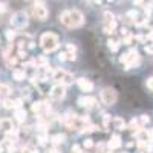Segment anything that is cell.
<instances>
[{"label": "cell", "instance_id": "1", "mask_svg": "<svg viewBox=\"0 0 153 153\" xmlns=\"http://www.w3.org/2000/svg\"><path fill=\"white\" fill-rule=\"evenodd\" d=\"M58 35L54 32H45L40 37V46L43 48L45 52H54V51L58 48Z\"/></svg>", "mask_w": 153, "mask_h": 153}, {"label": "cell", "instance_id": "2", "mask_svg": "<svg viewBox=\"0 0 153 153\" xmlns=\"http://www.w3.org/2000/svg\"><path fill=\"white\" fill-rule=\"evenodd\" d=\"M118 100V94L115 92V89L112 87H104L101 91V101L106 104V106H113Z\"/></svg>", "mask_w": 153, "mask_h": 153}, {"label": "cell", "instance_id": "3", "mask_svg": "<svg viewBox=\"0 0 153 153\" xmlns=\"http://www.w3.org/2000/svg\"><path fill=\"white\" fill-rule=\"evenodd\" d=\"M11 23H12V26H16L19 29L26 28L28 26V14H26V12H23V11L16 12V14L11 17Z\"/></svg>", "mask_w": 153, "mask_h": 153}, {"label": "cell", "instance_id": "4", "mask_svg": "<svg viewBox=\"0 0 153 153\" xmlns=\"http://www.w3.org/2000/svg\"><path fill=\"white\" fill-rule=\"evenodd\" d=\"M69 17H71V26L72 28H78L84 23V16L83 12L78 9H71L69 11Z\"/></svg>", "mask_w": 153, "mask_h": 153}, {"label": "cell", "instance_id": "5", "mask_svg": "<svg viewBox=\"0 0 153 153\" xmlns=\"http://www.w3.org/2000/svg\"><path fill=\"white\" fill-rule=\"evenodd\" d=\"M48 8L43 5V3H35L34 8H32V16L37 19V20H46L48 19Z\"/></svg>", "mask_w": 153, "mask_h": 153}, {"label": "cell", "instance_id": "6", "mask_svg": "<svg viewBox=\"0 0 153 153\" xmlns=\"http://www.w3.org/2000/svg\"><path fill=\"white\" fill-rule=\"evenodd\" d=\"M51 97H52V100H63L66 97V87L65 84H57L54 86L52 89H51Z\"/></svg>", "mask_w": 153, "mask_h": 153}, {"label": "cell", "instance_id": "7", "mask_svg": "<svg viewBox=\"0 0 153 153\" xmlns=\"http://www.w3.org/2000/svg\"><path fill=\"white\" fill-rule=\"evenodd\" d=\"M136 138L138 141H144V143H150L153 139V130H146V129H141L136 132Z\"/></svg>", "mask_w": 153, "mask_h": 153}, {"label": "cell", "instance_id": "8", "mask_svg": "<svg viewBox=\"0 0 153 153\" xmlns=\"http://www.w3.org/2000/svg\"><path fill=\"white\" fill-rule=\"evenodd\" d=\"M76 84L81 89L83 92H92L94 91V83L91 80H86V78H78L76 80Z\"/></svg>", "mask_w": 153, "mask_h": 153}, {"label": "cell", "instance_id": "9", "mask_svg": "<svg viewBox=\"0 0 153 153\" xmlns=\"http://www.w3.org/2000/svg\"><path fill=\"white\" fill-rule=\"evenodd\" d=\"M0 129H2L3 132H6V133H12V132H16L14 124H12V121H11L9 118H3V120H0Z\"/></svg>", "mask_w": 153, "mask_h": 153}, {"label": "cell", "instance_id": "10", "mask_svg": "<svg viewBox=\"0 0 153 153\" xmlns=\"http://www.w3.org/2000/svg\"><path fill=\"white\" fill-rule=\"evenodd\" d=\"M78 103H80V106H83V107H94V106L97 104V100H95L94 97H84V98H80V100H78Z\"/></svg>", "mask_w": 153, "mask_h": 153}, {"label": "cell", "instance_id": "11", "mask_svg": "<svg viewBox=\"0 0 153 153\" xmlns=\"http://www.w3.org/2000/svg\"><path fill=\"white\" fill-rule=\"evenodd\" d=\"M107 147H109L110 150H115V149L121 147V138H120L118 135H113V136L110 138V141H109Z\"/></svg>", "mask_w": 153, "mask_h": 153}, {"label": "cell", "instance_id": "12", "mask_svg": "<svg viewBox=\"0 0 153 153\" xmlns=\"http://www.w3.org/2000/svg\"><path fill=\"white\" fill-rule=\"evenodd\" d=\"M113 127L117 130H124L126 129V121L123 120V118H120V117H117V118H113Z\"/></svg>", "mask_w": 153, "mask_h": 153}, {"label": "cell", "instance_id": "13", "mask_svg": "<svg viewBox=\"0 0 153 153\" xmlns=\"http://www.w3.org/2000/svg\"><path fill=\"white\" fill-rule=\"evenodd\" d=\"M11 94V89L6 84H0V101H3L5 98H8Z\"/></svg>", "mask_w": 153, "mask_h": 153}, {"label": "cell", "instance_id": "14", "mask_svg": "<svg viewBox=\"0 0 153 153\" xmlns=\"http://www.w3.org/2000/svg\"><path fill=\"white\" fill-rule=\"evenodd\" d=\"M60 22L65 25V26L68 28H72L71 26V17H69V11H65V12H61L60 14Z\"/></svg>", "mask_w": 153, "mask_h": 153}, {"label": "cell", "instance_id": "15", "mask_svg": "<svg viewBox=\"0 0 153 153\" xmlns=\"http://www.w3.org/2000/svg\"><path fill=\"white\" fill-rule=\"evenodd\" d=\"M12 76H14V80H17V81H23L25 78H26V72L22 71V69H16L14 72H12Z\"/></svg>", "mask_w": 153, "mask_h": 153}, {"label": "cell", "instance_id": "16", "mask_svg": "<svg viewBox=\"0 0 153 153\" xmlns=\"http://www.w3.org/2000/svg\"><path fill=\"white\" fill-rule=\"evenodd\" d=\"M16 118H17V121H20V123H25V120H26V110L25 109H17L16 110Z\"/></svg>", "mask_w": 153, "mask_h": 153}, {"label": "cell", "instance_id": "17", "mask_svg": "<svg viewBox=\"0 0 153 153\" xmlns=\"http://www.w3.org/2000/svg\"><path fill=\"white\" fill-rule=\"evenodd\" d=\"M65 139H66V136H65V135L58 133V135H54L52 138H51V141H52V144L58 146V144H63V143H65Z\"/></svg>", "mask_w": 153, "mask_h": 153}, {"label": "cell", "instance_id": "18", "mask_svg": "<svg viewBox=\"0 0 153 153\" xmlns=\"http://www.w3.org/2000/svg\"><path fill=\"white\" fill-rule=\"evenodd\" d=\"M60 81H61V84H65V86H68V84L74 83V75H71V74L65 72V75H63V78H61Z\"/></svg>", "mask_w": 153, "mask_h": 153}, {"label": "cell", "instance_id": "19", "mask_svg": "<svg viewBox=\"0 0 153 153\" xmlns=\"http://www.w3.org/2000/svg\"><path fill=\"white\" fill-rule=\"evenodd\" d=\"M115 28H117V22H115V20H110L109 25L104 28V32H106V34H112V32L115 31Z\"/></svg>", "mask_w": 153, "mask_h": 153}, {"label": "cell", "instance_id": "20", "mask_svg": "<svg viewBox=\"0 0 153 153\" xmlns=\"http://www.w3.org/2000/svg\"><path fill=\"white\" fill-rule=\"evenodd\" d=\"M107 46L110 48V51H113V52H117L118 48H120V43H118L117 40H109V42H107Z\"/></svg>", "mask_w": 153, "mask_h": 153}, {"label": "cell", "instance_id": "21", "mask_svg": "<svg viewBox=\"0 0 153 153\" xmlns=\"http://www.w3.org/2000/svg\"><path fill=\"white\" fill-rule=\"evenodd\" d=\"M42 109H43V103H34L32 104V112L34 113H40Z\"/></svg>", "mask_w": 153, "mask_h": 153}, {"label": "cell", "instance_id": "22", "mask_svg": "<svg viewBox=\"0 0 153 153\" xmlns=\"http://www.w3.org/2000/svg\"><path fill=\"white\" fill-rule=\"evenodd\" d=\"M16 35H17V32H16V31H12V29H8V31H6V38H8L9 42L14 40Z\"/></svg>", "mask_w": 153, "mask_h": 153}, {"label": "cell", "instance_id": "23", "mask_svg": "<svg viewBox=\"0 0 153 153\" xmlns=\"http://www.w3.org/2000/svg\"><path fill=\"white\" fill-rule=\"evenodd\" d=\"M146 86L150 89V91L153 92V76H150V78H147L146 80Z\"/></svg>", "mask_w": 153, "mask_h": 153}, {"label": "cell", "instance_id": "24", "mask_svg": "<svg viewBox=\"0 0 153 153\" xmlns=\"http://www.w3.org/2000/svg\"><path fill=\"white\" fill-rule=\"evenodd\" d=\"M6 11H8V5L5 2H0V14H3Z\"/></svg>", "mask_w": 153, "mask_h": 153}, {"label": "cell", "instance_id": "25", "mask_svg": "<svg viewBox=\"0 0 153 153\" xmlns=\"http://www.w3.org/2000/svg\"><path fill=\"white\" fill-rule=\"evenodd\" d=\"M149 121H150V118L147 117V115H143V117H141V120H139V124L143 126V124H147Z\"/></svg>", "mask_w": 153, "mask_h": 153}, {"label": "cell", "instance_id": "26", "mask_svg": "<svg viewBox=\"0 0 153 153\" xmlns=\"http://www.w3.org/2000/svg\"><path fill=\"white\" fill-rule=\"evenodd\" d=\"M83 146H84V149H91V147H94V143H92V139H86Z\"/></svg>", "mask_w": 153, "mask_h": 153}, {"label": "cell", "instance_id": "27", "mask_svg": "<svg viewBox=\"0 0 153 153\" xmlns=\"http://www.w3.org/2000/svg\"><path fill=\"white\" fill-rule=\"evenodd\" d=\"M129 129H139V123L135 121V120H132V123H130V126H129Z\"/></svg>", "mask_w": 153, "mask_h": 153}, {"label": "cell", "instance_id": "28", "mask_svg": "<svg viewBox=\"0 0 153 153\" xmlns=\"http://www.w3.org/2000/svg\"><path fill=\"white\" fill-rule=\"evenodd\" d=\"M66 55H68L66 52H63V54H60V55H58V60H60V61H65V60H68V57H66Z\"/></svg>", "mask_w": 153, "mask_h": 153}, {"label": "cell", "instance_id": "29", "mask_svg": "<svg viewBox=\"0 0 153 153\" xmlns=\"http://www.w3.org/2000/svg\"><path fill=\"white\" fill-rule=\"evenodd\" d=\"M121 35H129V29H127V28H121Z\"/></svg>", "mask_w": 153, "mask_h": 153}, {"label": "cell", "instance_id": "30", "mask_svg": "<svg viewBox=\"0 0 153 153\" xmlns=\"http://www.w3.org/2000/svg\"><path fill=\"white\" fill-rule=\"evenodd\" d=\"M19 57H22V58H23V57H26V51L20 49V51H19Z\"/></svg>", "mask_w": 153, "mask_h": 153}, {"label": "cell", "instance_id": "31", "mask_svg": "<svg viewBox=\"0 0 153 153\" xmlns=\"http://www.w3.org/2000/svg\"><path fill=\"white\" fill-rule=\"evenodd\" d=\"M103 120H104V126H107V124H109V120H110V117H109V115H104V118H103Z\"/></svg>", "mask_w": 153, "mask_h": 153}, {"label": "cell", "instance_id": "32", "mask_svg": "<svg viewBox=\"0 0 153 153\" xmlns=\"http://www.w3.org/2000/svg\"><path fill=\"white\" fill-rule=\"evenodd\" d=\"M49 153H60V150L55 149V147H52V149H49Z\"/></svg>", "mask_w": 153, "mask_h": 153}, {"label": "cell", "instance_id": "33", "mask_svg": "<svg viewBox=\"0 0 153 153\" xmlns=\"http://www.w3.org/2000/svg\"><path fill=\"white\" fill-rule=\"evenodd\" d=\"M34 2H35V3H42V2H43V0H34Z\"/></svg>", "mask_w": 153, "mask_h": 153}, {"label": "cell", "instance_id": "34", "mask_svg": "<svg viewBox=\"0 0 153 153\" xmlns=\"http://www.w3.org/2000/svg\"><path fill=\"white\" fill-rule=\"evenodd\" d=\"M0 153H3V147H0Z\"/></svg>", "mask_w": 153, "mask_h": 153}, {"label": "cell", "instance_id": "35", "mask_svg": "<svg viewBox=\"0 0 153 153\" xmlns=\"http://www.w3.org/2000/svg\"><path fill=\"white\" fill-rule=\"evenodd\" d=\"M144 2H152V0H144Z\"/></svg>", "mask_w": 153, "mask_h": 153}, {"label": "cell", "instance_id": "36", "mask_svg": "<svg viewBox=\"0 0 153 153\" xmlns=\"http://www.w3.org/2000/svg\"><path fill=\"white\" fill-rule=\"evenodd\" d=\"M12 153H19V152H12Z\"/></svg>", "mask_w": 153, "mask_h": 153}, {"label": "cell", "instance_id": "37", "mask_svg": "<svg viewBox=\"0 0 153 153\" xmlns=\"http://www.w3.org/2000/svg\"><path fill=\"white\" fill-rule=\"evenodd\" d=\"M109 2H112V0H109Z\"/></svg>", "mask_w": 153, "mask_h": 153}]
</instances>
